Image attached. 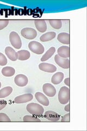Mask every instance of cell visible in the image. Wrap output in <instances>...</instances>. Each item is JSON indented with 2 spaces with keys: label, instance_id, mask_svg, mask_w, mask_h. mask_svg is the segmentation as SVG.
<instances>
[{
  "label": "cell",
  "instance_id": "cell-1",
  "mask_svg": "<svg viewBox=\"0 0 87 131\" xmlns=\"http://www.w3.org/2000/svg\"><path fill=\"white\" fill-rule=\"evenodd\" d=\"M27 112L34 116H41L44 114V109L41 105L35 103H31L27 104Z\"/></svg>",
  "mask_w": 87,
  "mask_h": 131
},
{
  "label": "cell",
  "instance_id": "cell-2",
  "mask_svg": "<svg viewBox=\"0 0 87 131\" xmlns=\"http://www.w3.org/2000/svg\"><path fill=\"white\" fill-rule=\"evenodd\" d=\"M58 100L61 104H67L69 101V89L63 86L60 88L58 93Z\"/></svg>",
  "mask_w": 87,
  "mask_h": 131
},
{
  "label": "cell",
  "instance_id": "cell-3",
  "mask_svg": "<svg viewBox=\"0 0 87 131\" xmlns=\"http://www.w3.org/2000/svg\"><path fill=\"white\" fill-rule=\"evenodd\" d=\"M28 48L31 51L38 55L43 54L45 51V48L43 45L36 41H32L29 43Z\"/></svg>",
  "mask_w": 87,
  "mask_h": 131
},
{
  "label": "cell",
  "instance_id": "cell-4",
  "mask_svg": "<svg viewBox=\"0 0 87 131\" xmlns=\"http://www.w3.org/2000/svg\"><path fill=\"white\" fill-rule=\"evenodd\" d=\"M10 42L14 48L19 49L22 47V41L18 33L13 31L9 35Z\"/></svg>",
  "mask_w": 87,
  "mask_h": 131
},
{
  "label": "cell",
  "instance_id": "cell-5",
  "mask_svg": "<svg viewBox=\"0 0 87 131\" xmlns=\"http://www.w3.org/2000/svg\"><path fill=\"white\" fill-rule=\"evenodd\" d=\"M21 35L27 39H33L37 36V32L35 29L31 27L23 28L21 31Z\"/></svg>",
  "mask_w": 87,
  "mask_h": 131
},
{
  "label": "cell",
  "instance_id": "cell-6",
  "mask_svg": "<svg viewBox=\"0 0 87 131\" xmlns=\"http://www.w3.org/2000/svg\"><path fill=\"white\" fill-rule=\"evenodd\" d=\"M33 98V96L31 93H26L20 95L15 98L14 102L17 104L25 103L32 101Z\"/></svg>",
  "mask_w": 87,
  "mask_h": 131
},
{
  "label": "cell",
  "instance_id": "cell-7",
  "mask_svg": "<svg viewBox=\"0 0 87 131\" xmlns=\"http://www.w3.org/2000/svg\"><path fill=\"white\" fill-rule=\"evenodd\" d=\"M43 91L45 95L49 97H53L56 94V88L49 83H46L43 86Z\"/></svg>",
  "mask_w": 87,
  "mask_h": 131
},
{
  "label": "cell",
  "instance_id": "cell-8",
  "mask_svg": "<svg viewBox=\"0 0 87 131\" xmlns=\"http://www.w3.org/2000/svg\"><path fill=\"white\" fill-rule=\"evenodd\" d=\"M14 83L19 87H24L28 84V78L25 75L20 74L15 77Z\"/></svg>",
  "mask_w": 87,
  "mask_h": 131
},
{
  "label": "cell",
  "instance_id": "cell-9",
  "mask_svg": "<svg viewBox=\"0 0 87 131\" xmlns=\"http://www.w3.org/2000/svg\"><path fill=\"white\" fill-rule=\"evenodd\" d=\"M55 61L56 64H57L62 68H69V60L68 58H63V57H61L57 54L55 56Z\"/></svg>",
  "mask_w": 87,
  "mask_h": 131
},
{
  "label": "cell",
  "instance_id": "cell-10",
  "mask_svg": "<svg viewBox=\"0 0 87 131\" xmlns=\"http://www.w3.org/2000/svg\"><path fill=\"white\" fill-rule=\"evenodd\" d=\"M39 68L40 70L47 73H53L57 71V67L55 65L45 62L40 63Z\"/></svg>",
  "mask_w": 87,
  "mask_h": 131
},
{
  "label": "cell",
  "instance_id": "cell-11",
  "mask_svg": "<svg viewBox=\"0 0 87 131\" xmlns=\"http://www.w3.org/2000/svg\"><path fill=\"white\" fill-rule=\"evenodd\" d=\"M35 97L36 100L38 101L39 103L44 106H47L49 105V102L48 98L45 96L43 93L40 92H37L35 94Z\"/></svg>",
  "mask_w": 87,
  "mask_h": 131
},
{
  "label": "cell",
  "instance_id": "cell-12",
  "mask_svg": "<svg viewBox=\"0 0 87 131\" xmlns=\"http://www.w3.org/2000/svg\"><path fill=\"white\" fill-rule=\"evenodd\" d=\"M5 53L7 56L12 61H16L18 60L17 52L10 47H7L5 49Z\"/></svg>",
  "mask_w": 87,
  "mask_h": 131
},
{
  "label": "cell",
  "instance_id": "cell-13",
  "mask_svg": "<svg viewBox=\"0 0 87 131\" xmlns=\"http://www.w3.org/2000/svg\"><path fill=\"white\" fill-rule=\"evenodd\" d=\"M45 117L49 121H58L60 119V116L57 113L49 110L45 112L44 114Z\"/></svg>",
  "mask_w": 87,
  "mask_h": 131
},
{
  "label": "cell",
  "instance_id": "cell-14",
  "mask_svg": "<svg viewBox=\"0 0 87 131\" xmlns=\"http://www.w3.org/2000/svg\"><path fill=\"white\" fill-rule=\"evenodd\" d=\"M34 24L36 29L41 33H44L47 30L46 23L44 20H35Z\"/></svg>",
  "mask_w": 87,
  "mask_h": 131
},
{
  "label": "cell",
  "instance_id": "cell-15",
  "mask_svg": "<svg viewBox=\"0 0 87 131\" xmlns=\"http://www.w3.org/2000/svg\"><path fill=\"white\" fill-rule=\"evenodd\" d=\"M58 55L63 58H69V47L67 46H61L59 47L57 50Z\"/></svg>",
  "mask_w": 87,
  "mask_h": 131
},
{
  "label": "cell",
  "instance_id": "cell-16",
  "mask_svg": "<svg viewBox=\"0 0 87 131\" xmlns=\"http://www.w3.org/2000/svg\"><path fill=\"white\" fill-rule=\"evenodd\" d=\"M64 73L59 72H57L54 74L52 78H51V82L52 83L55 85H58L61 82L63 81L64 79Z\"/></svg>",
  "mask_w": 87,
  "mask_h": 131
},
{
  "label": "cell",
  "instance_id": "cell-17",
  "mask_svg": "<svg viewBox=\"0 0 87 131\" xmlns=\"http://www.w3.org/2000/svg\"><path fill=\"white\" fill-rule=\"evenodd\" d=\"M69 34L65 32L60 33L57 37L58 40L64 44H69Z\"/></svg>",
  "mask_w": 87,
  "mask_h": 131
},
{
  "label": "cell",
  "instance_id": "cell-18",
  "mask_svg": "<svg viewBox=\"0 0 87 131\" xmlns=\"http://www.w3.org/2000/svg\"><path fill=\"white\" fill-rule=\"evenodd\" d=\"M56 36V34L55 32H48L43 35L40 37V40L41 42H48L55 38Z\"/></svg>",
  "mask_w": 87,
  "mask_h": 131
},
{
  "label": "cell",
  "instance_id": "cell-19",
  "mask_svg": "<svg viewBox=\"0 0 87 131\" xmlns=\"http://www.w3.org/2000/svg\"><path fill=\"white\" fill-rule=\"evenodd\" d=\"M18 60L20 61H25L30 58L31 53L27 50H22L17 52Z\"/></svg>",
  "mask_w": 87,
  "mask_h": 131
},
{
  "label": "cell",
  "instance_id": "cell-20",
  "mask_svg": "<svg viewBox=\"0 0 87 131\" xmlns=\"http://www.w3.org/2000/svg\"><path fill=\"white\" fill-rule=\"evenodd\" d=\"M15 73V70L13 67H5L2 69V74L3 75L6 77H13Z\"/></svg>",
  "mask_w": 87,
  "mask_h": 131
},
{
  "label": "cell",
  "instance_id": "cell-21",
  "mask_svg": "<svg viewBox=\"0 0 87 131\" xmlns=\"http://www.w3.org/2000/svg\"><path fill=\"white\" fill-rule=\"evenodd\" d=\"M55 52H56V48L53 47H51L45 53V54L41 57V58L40 59L41 61L44 62V61L48 60V59L51 58L54 54H55Z\"/></svg>",
  "mask_w": 87,
  "mask_h": 131
},
{
  "label": "cell",
  "instance_id": "cell-22",
  "mask_svg": "<svg viewBox=\"0 0 87 131\" xmlns=\"http://www.w3.org/2000/svg\"><path fill=\"white\" fill-rule=\"evenodd\" d=\"M13 92V88L11 86H6L0 90V98H4L9 96Z\"/></svg>",
  "mask_w": 87,
  "mask_h": 131
},
{
  "label": "cell",
  "instance_id": "cell-23",
  "mask_svg": "<svg viewBox=\"0 0 87 131\" xmlns=\"http://www.w3.org/2000/svg\"><path fill=\"white\" fill-rule=\"evenodd\" d=\"M49 23L52 27L56 30H59L62 27V22L60 20H50Z\"/></svg>",
  "mask_w": 87,
  "mask_h": 131
},
{
  "label": "cell",
  "instance_id": "cell-24",
  "mask_svg": "<svg viewBox=\"0 0 87 131\" xmlns=\"http://www.w3.org/2000/svg\"><path fill=\"white\" fill-rule=\"evenodd\" d=\"M23 121L25 122H40V119L37 117L32 115H26L23 118Z\"/></svg>",
  "mask_w": 87,
  "mask_h": 131
},
{
  "label": "cell",
  "instance_id": "cell-25",
  "mask_svg": "<svg viewBox=\"0 0 87 131\" xmlns=\"http://www.w3.org/2000/svg\"><path fill=\"white\" fill-rule=\"evenodd\" d=\"M7 62L8 61L6 57L2 53L0 52V66H6L7 64Z\"/></svg>",
  "mask_w": 87,
  "mask_h": 131
},
{
  "label": "cell",
  "instance_id": "cell-26",
  "mask_svg": "<svg viewBox=\"0 0 87 131\" xmlns=\"http://www.w3.org/2000/svg\"><path fill=\"white\" fill-rule=\"evenodd\" d=\"M0 121L1 122H9L11 121L10 118L8 116L7 114L1 113H0Z\"/></svg>",
  "mask_w": 87,
  "mask_h": 131
},
{
  "label": "cell",
  "instance_id": "cell-27",
  "mask_svg": "<svg viewBox=\"0 0 87 131\" xmlns=\"http://www.w3.org/2000/svg\"><path fill=\"white\" fill-rule=\"evenodd\" d=\"M9 22L8 20H0V30L6 28L9 24Z\"/></svg>",
  "mask_w": 87,
  "mask_h": 131
},
{
  "label": "cell",
  "instance_id": "cell-28",
  "mask_svg": "<svg viewBox=\"0 0 87 131\" xmlns=\"http://www.w3.org/2000/svg\"><path fill=\"white\" fill-rule=\"evenodd\" d=\"M62 122H70V114L67 113L64 115L61 118Z\"/></svg>",
  "mask_w": 87,
  "mask_h": 131
},
{
  "label": "cell",
  "instance_id": "cell-29",
  "mask_svg": "<svg viewBox=\"0 0 87 131\" xmlns=\"http://www.w3.org/2000/svg\"><path fill=\"white\" fill-rule=\"evenodd\" d=\"M7 105L6 101L4 100H0V110H2L3 108H5Z\"/></svg>",
  "mask_w": 87,
  "mask_h": 131
},
{
  "label": "cell",
  "instance_id": "cell-30",
  "mask_svg": "<svg viewBox=\"0 0 87 131\" xmlns=\"http://www.w3.org/2000/svg\"><path fill=\"white\" fill-rule=\"evenodd\" d=\"M64 84L66 85H67L68 86H69L70 84H69V78H66L64 80Z\"/></svg>",
  "mask_w": 87,
  "mask_h": 131
},
{
  "label": "cell",
  "instance_id": "cell-31",
  "mask_svg": "<svg viewBox=\"0 0 87 131\" xmlns=\"http://www.w3.org/2000/svg\"><path fill=\"white\" fill-rule=\"evenodd\" d=\"M64 110H65L66 112H69L70 111V109H69V104H67L66 105L65 107H64Z\"/></svg>",
  "mask_w": 87,
  "mask_h": 131
},
{
  "label": "cell",
  "instance_id": "cell-32",
  "mask_svg": "<svg viewBox=\"0 0 87 131\" xmlns=\"http://www.w3.org/2000/svg\"><path fill=\"white\" fill-rule=\"evenodd\" d=\"M1 86H2V84H1V82H0V88H1Z\"/></svg>",
  "mask_w": 87,
  "mask_h": 131
}]
</instances>
